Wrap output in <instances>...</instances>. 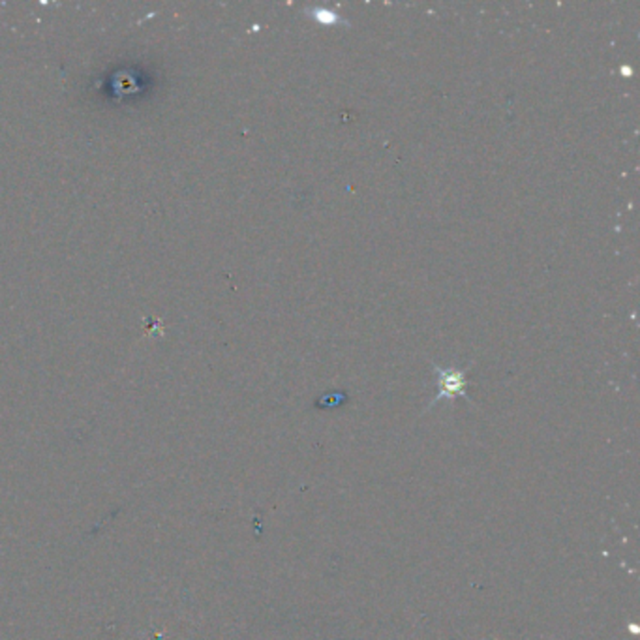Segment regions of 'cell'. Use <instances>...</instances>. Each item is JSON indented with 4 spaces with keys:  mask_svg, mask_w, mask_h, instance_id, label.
<instances>
[{
    "mask_svg": "<svg viewBox=\"0 0 640 640\" xmlns=\"http://www.w3.org/2000/svg\"><path fill=\"white\" fill-rule=\"evenodd\" d=\"M434 369L438 372L439 378V393L432 404L439 402L444 399H454V396H466V372L459 369H441L438 364H434Z\"/></svg>",
    "mask_w": 640,
    "mask_h": 640,
    "instance_id": "obj_1",
    "label": "cell"
},
{
    "mask_svg": "<svg viewBox=\"0 0 640 640\" xmlns=\"http://www.w3.org/2000/svg\"><path fill=\"white\" fill-rule=\"evenodd\" d=\"M314 19H318L323 25H334V23H342V17L334 14V11L327 10V8H316V10L310 11Z\"/></svg>",
    "mask_w": 640,
    "mask_h": 640,
    "instance_id": "obj_2",
    "label": "cell"
}]
</instances>
